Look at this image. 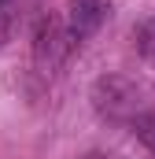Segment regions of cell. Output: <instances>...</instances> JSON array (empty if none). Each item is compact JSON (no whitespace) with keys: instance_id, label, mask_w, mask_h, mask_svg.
<instances>
[{"instance_id":"1","label":"cell","mask_w":155,"mask_h":159,"mask_svg":"<svg viewBox=\"0 0 155 159\" xmlns=\"http://www.w3.org/2000/svg\"><path fill=\"white\" fill-rule=\"evenodd\" d=\"M137 100H140V93H137V85L129 78H122V74H107V78H100L92 85V104H96V111L104 115V119L111 122H122V119H137Z\"/></svg>"},{"instance_id":"2","label":"cell","mask_w":155,"mask_h":159,"mask_svg":"<svg viewBox=\"0 0 155 159\" xmlns=\"http://www.w3.org/2000/svg\"><path fill=\"white\" fill-rule=\"evenodd\" d=\"M74 48V34H70V26H63L59 19H44L37 26V37H33V63H37L44 74H52L63 59H67V52Z\"/></svg>"},{"instance_id":"3","label":"cell","mask_w":155,"mask_h":159,"mask_svg":"<svg viewBox=\"0 0 155 159\" xmlns=\"http://www.w3.org/2000/svg\"><path fill=\"white\" fill-rule=\"evenodd\" d=\"M104 19H107V4L104 0H74L67 26H70L74 41H81V37H89V34H96Z\"/></svg>"},{"instance_id":"4","label":"cell","mask_w":155,"mask_h":159,"mask_svg":"<svg viewBox=\"0 0 155 159\" xmlns=\"http://www.w3.org/2000/svg\"><path fill=\"white\" fill-rule=\"evenodd\" d=\"M133 41H137V48H140V56L148 59L155 67V15H148L137 30H133Z\"/></svg>"},{"instance_id":"5","label":"cell","mask_w":155,"mask_h":159,"mask_svg":"<svg viewBox=\"0 0 155 159\" xmlns=\"http://www.w3.org/2000/svg\"><path fill=\"white\" fill-rule=\"evenodd\" d=\"M133 133L144 141V148H148V152H155V111L137 115V119H133Z\"/></svg>"}]
</instances>
